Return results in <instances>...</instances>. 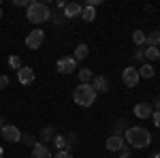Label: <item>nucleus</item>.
I'll use <instances>...</instances> for the list:
<instances>
[{"label":"nucleus","mask_w":160,"mask_h":158,"mask_svg":"<svg viewBox=\"0 0 160 158\" xmlns=\"http://www.w3.org/2000/svg\"><path fill=\"white\" fill-rule=\"evenodd\" d=\"M124 139L130 143L132 147L137 150H143V147L149 145V141H152V137H149V130L148 128H143V126H132V128H126V133H124Z\"/></svg>","instance_id":"nucleus-1"},{"label":"nucleus","mask_w":160,"mask_h":158,"mask_svg":"<svg viewBox=\"0 0 160 158\" xmlns=\"http://www.w3.org/2000/svg\"><path fill=\"white\" fill-rule=\"evenodd\" d=\"M73 100L79 105V107H92L96 103V92L90 84H81L75 88L73 92Z\"/></svg>","instance_id":"nucleus-2"},{"label":"nucleus","mask_w":160,"mask_h":158,"mask_svg":"<svg viewBox=\"0 0 160 158\" xmlns=\"http://www.w3.org/2000/svg\"><path fill=\"white\" fill-rule=\"evenodd\" d=\"M26 17H28L32 24H45V22L51 17L49 7L43 4V2H30V4H28V13H26Z\"/></svg>","instance_id":"nucleus-3"},{"label":"nucleus","mask_w":160,"mask_h":158,"mask_svg":"<svg viewBox=\"0 0 160 158\" xmlns=\"http://www.w3.org/2000/svg\"><path fill=\"white\" fill-rule=\"evenodd\" d=\"M56 69H58L60 75H71L77 69V60H75L73 56H64V58H60V60L56 62Z\"/></svg>","instance_id":"nucleus-4"},{"label":"nucleus","mask_w":160,"mask_h":158,"mask_svg":"<svg viewBox=\"0 0 160 158\" xmlns=\"http://www.w3.org/2000/svg\"><path fill=\"white\" fill-rule=\"evenodd\" d=\"M43 41H45V32H43L41 28H37V30H32V32L26 37V47L28 49H38L43 45Z\"/></svg>","instance_id":"nucleus-5"},{"label":"nucleus","mask_w":160,"mask_h":158,"mask_svg":"<svg viewBox=\"0 0 160 158\" xmlns=\"http://www.w3.org/2000/svg\"><path fill=\"white\" fill-rule=\"evenodd\" d=\"M139 69H135V66H126L124 69V73H122V81L126 88H135L137 84H139Z\"/></svg>","instance_id":"nucleus-6"},{"label":"nucleus","mask_w":160,"mask_h":158,"mask_svg":"<svg viewBox=\"0 0 160 158\" xmlns=\"http://www.w3.org/2000/svg\"><path fill=\"white\" fill-rule=\"evenodd\" d=\"M2 137H4V141H9V143H17V141L22 139V133H19L17 126L4 124V126H2Z\"/></svg>","instance_id":"nucleus-7"},{"label":"nucleus","mask_w":160,"mask_h":158,"mask_svg":"<svg viewBox=\"0 0 160 158\" xmlns=\"http://www.w3.org/2000/svg\"><path fill=\"white\" fill-rule=\"evenodd\" d=\"M126 147V139H124L122 135H111L109 139H107V150L109 152H120V150H124Z\"/></svg>","instance_id":"nucleus-8"},{"label":"nucleus","mask_w":160,"mask_h":158,"mask_svg":"<svg viewBox=\"0 0 160 158\" xmlns=\"http://www.w3.org/2000/svg\"><path fill=\"white\" fill-rule=\"evenodd\" d=\"M17 81L22 85H28L34 81V69H30V66H22L19 71H17Z\"/></svg>","instance_id":"nucleus-9"},{"label":"nucleus","mask_w":160,"mask_h":158,"mask_svg":"<svg viewBox=\"0 0 160 158\" xmlns=\"http://www.w3.org/2000/svg\"><path fill=\"white\" fill-rule=\"evenodd\" d=\"M132 111H135L137 118H141V120H148V118H152V113H154V109H152L149 103H137Z\"/></svg>","instance_id":"nucleus-10"},{"label":"nucleus","mask_w":160,"mask_h":158,"mask_svg":"<svg viewBox=\"0 0 160 158\" xmlns=\"http://www.w3.org/2000/svg\"><path fill=\"white\" fill-rule=\"evenodd\" d=\"M92 88H94V92H107L109 90V81H107V77H102V75H94V79H92Z\"/></svg>","instance_id":"nucleus-11"},{"label":"nucleus","mask_w":160,"mask_h":158,"mask_svg":"<svg viewBox=\"0 0 160 158\" xmlns=\"http://www.w3.org/2000/svg\"><path fill=\"white\" fill-rule=\"evenodd\" d=\"M81 4L79 2H68L66 7H64V19H71V17H77V15H81Z\"/></svg>","instance_id":"nucleus-12"},{"label":"nucleus","mask_w":160,"mask_h":158,"mask_svg":"<svg viewBox=\"0 0 160 158\" xmlns=\"http://www.w3.org/2000/svg\"><path fill=\"white\" fill-rule=\"evenodd\" d=\"M32 158H51V152L45 143H34L32 145Z\"/></svg>","instance_id":"nucleus-13"},{"label":"nucleus","mask_w":160,"mask_h":158,"mask_svg":"<svg viewBox=\"0 0 160 158\" xmlns=\"http://www.w3.org/2000/svg\"><path fill=\"white\" fill-rule=\"evenodd\" d=\"M145 43H148V47H158L160 45V30H152L149 34H145Z\"/></svg>","instance_id":"nucleus-14"},{"label":"nucleus","mask_w":160,"mask_h":158,"mask_svg":"<svg viewBox=\"0 0 160 158\" xmlns=\"http://www.w3.org/2000/svg\"><path fill=\"white\" fill-rule=\"evenodd\" d=\"M88 54H90V49H88V45L86 43H81V45H77V47H75V60L79 62V60H86L88 58Z\"/></svg>","instance_id":"nucleus-15"},{"label":"nucleus","mask_w":160,"mask_h":158,"mask_svg":"<svg viewBox=\"0 0 160 158\" xmlns=\"http://www.w3.org/2000/svg\"><path fill=\"white\" fill-rule=\"evenodd\" d=\"M156 75V69L152 66V64H143L141 69H139V77H145V79H152Z\"/></svg>","instance_id":"nucleus-16"},{"label":"nucleus","mask_w":160,"mask_h":158,"mask_svg":"<svg viewBox=\"0 0 160 158\" xmlns=\"http://www.w3.org/2000/svg\"><path fill=\"white\" fill-rule=\"evenodd\" d=\"M81 17H83L86 22H94V19H96V9H94V7H83V9H81Z\"/></svg>","instance_id":"nucleus-17"},{"label":"nucleus","mask_w":160,"mask_h":158,"mask_svg":"<svg viewBox=\"0 0 160 158\" xmlns=\"http://www.w3.org/2000/svg\"><path fill=\"white\" fill-rule=\"evenodd\" d=\"M143 54H145L148 60H158V58H160V49L158 47H145V49H143Z\"/></svg>","instance_id":"nucleus-18"},{"label":"nucleus","mask_w":160,"mask_h":158,"mask_svg":"<svg viewBox=\"0 0 160 158\" xmlns=\"http://www.w3.org/2000/svg\"><path fill=\"white\" fill-rule=\"evenodd\" d=\"M53 145L58 147V150H66V147H68V139L62 137V135H56V137H53Z\"/></svg>","instance_id":"nucleus-19"},{"label":"nucleus","mask_w":160,"mask_h":158,"mask_svg":"<svg viewBox=\"0 0 160 158\" xmlns=\"http://www.w3.org/2000/svg\"><path fill=\"white\" fill-rule=\"evenodd\" d=\"M79 79H81V84H90V81L94 79V75H92L90 69H81V71H79Z\"/></svg>","instance_id":"nucleus-20"},{"label":"nucleus","mask_w":160,"mask_h":158,"mask_svg":"<svg viewBox=\"0 0 160 158\" xmlns=\"http://www.w3.org/2000/svg\"><path fill=\"white\" fill-rule=\"evenodd\" d=\"M132 43H135V45H143V43H145V32L135 30V32H132Z\"/></svg>","instance_id":"nucleus-21"},{"label":"nucleus","mask_w":160,"mask_h":158,"mask_svg":"<svg viewBox=\"0 0 160 158\" xmlns=\"http://www.w3.org/2000/svg\"><path fill=\"white\" fill-rule=\"evenodd\" d=\"M9 66L15 69V71H19V69H22V60H19V56H9Z\"/></svg>","instance_id":"nucleus-22"},{"label":"nucleus","mask_w":160,"mask_h":158,"mask_svg":"<svg viewBox=\"0 0 160 158\" xmlns=\"http://www.w3.org/2000/svg\"><path fill=\"white\" fill-rule=\"evenodd\" d=\"M41 137H43V141H53V137H56V135H53V128H49V126H47V128H43Z\"/></svg>","instance_id":"nucleus-23"},{"label":"nucleus","mask_w":160,"mask_h":158,"mask_svg":"<svg viewBox=\"0 0 160 158\" xmlns=\"http://www.w3.org/2000/svg\"><path fill=\"white\" fill-rule=\"evenodd\" d=\"M53 158H73V154L68 150H58V154H53Z\"/></svg>","instance_id":"nucleus-24"},{"label":"nucleus","mask_w":160,"mask_h":158,"mask_svg":"<svg viewBox=\"0 0 160 158\" xmlns=\"http://www.w3.org/2000/svg\"><path fill=\"white\" fill-rule=\"evenodd\" d=\"M122 130L126 133V124H124V120H120L115 124V135H122Z\"/></svg>","instance_id":"nucleus-25"},{"label":"nucleus","mask_w":160,"mask_h":158,"mask_svg":"<svg viewBox=\"0 0 160 158\" xmlns=\"http://www.w3.org/2000/svg\"><path fill=\"white\" fill-rule=\"evenodd\" d=\"M22 141H24V143H28V145H34V143H37L32 135H22Z\"/></svg>","instance_id":"nucleus-26"},{"label":"nucleus","mask_w":160,"mask_h":158,"mask_svg":"<svg viewBox=\"0 0 160 158\" xmlns=\"http://www.w3.org/2000/svg\"><path fill=\"white\" fill-rule=\"evenodd\" d=\"M7 85H9V77L7 75H0V90H4Z\"/></svg>","instance_id":"nucleus-27"},{"label":"nucleus","mask_w":160,"mask_h":158,"mask_svg":"<svg viewBox=\"0 0 160 158\" xmlns=\"http://www.w3.org/2000/svg\"><path fill=\"white\" fill-rule=\"evenodd\" d=\"M13 4H15V7H26V9H28L30 2H28V0H13Z\"/></svg>","instance_id":"nucleus-28"},{"label":"nucleus","mask_w":160,"mask_h":158,"mask_svg":"<svg viewBox=\"0 0 160 158\" xmlns=\"http://www.w3.org/2000/svg\"><path fill=\"white\" fill-rule=\"evenodd\" d=\"M152 118H154V124L160 128V111H154V113H152Z\"/></svg>","instance_id":"nucleus-29"},{"label":"nucleus","mask_w":160,"mask_h":158,"mask_svg":"<svg viewBox=\"0 0 160 158\" xmlns=\"http://www.w3.org/2000/svg\"><path fill=\"white\" fill-rule=\"evenodd\" d=\"M120 158H130V150H128V147L120 150Z\"/></svg>","instance_id":"nucleus-30"},{"label":"nucleus","mask_w":160,"mask_h":158,"mask_svg":"<svg viewBox=\"0 0 160 158\" xmlns=\"http://www.w3.org/2000/svg\"><path fill=\"white\" fill-rule=\"evenodd\" d=\"M135 58H137V60H145V54H143V49H137V51H135Z\"/></svg>","instance_id":"nucleus-31"},{"label":"nucleus","mask_w":160,"mask_h":158,"mask_svg":"<svg viewBox=\"0 0 160 158\" xmlns=\"http://www.w3.org/2000/svg\"><path fill=\"white\" fill-rule=\"evenodd\" d=\"M100 4V0H88L86 2V7H98Z\"/></svg>","instance_id":"nucleus-32"},{"label":"nucleus","mask_w":160,"mask_h":158,"mask_svg":"<svg viewBox=\"0 0 160 158\" xmlns=\"http://www.w3.org/2000/svg\"><path fill=\"white\" fill-rule=\"evenodd\" d=\"M51 17H53L56 24H62V22H64V15H51Z\"/></svg>","instance_id":"nucleus-33"},{"label":"nucleus","mask_w":160,"mask_h":158,"mask_svg":"<svg viewBox=\"0 0 160 158\" xmlns=\"http://www.w3.org/2000/svg\"><path fill=\"white\" fill-rule=\"evenodd\" d=\"M56 7H58V9H64V7H66V2H64V0H58V2H56Z\"/></svg>","instance_id":"nucleus-34"},{"label":"nucleus","mask_w":160,"mask_h":158,"mask_svg":"<svg viewBox=\"0 0 160 158\" xmlns=\"http://www.w3.org/2000/svg\"><path fill=\"white\" fill-rule=\"evenodd\" d=\"M152 158H160V152H156V154H152Z\"/></svg>","instance_id":"nucleus-35"},{"label":"nucleus","mask_w":160,"mask_h":158,"mask_svg":"<svg viewBox=\"0 0 160 158\" xmlns=\"http://www.w3.org/2000/svg\"><path fill=\"white\" fill-rule=\"evenodd\" d=\"M2 126H4V118H0V128H2Z\"/></svg>","instance_id":"nucleus-36"},{"label":"nucleus","mask_w":160,"mask_h":158,"mask_svg":"<svg viewBox=\"0 0 160 158\" xmlns=\"http://www.w3.org/2000/svg\"><path fill=\"white\" fill-rule=\"evenodd\" d=\"M2 156H4V150H2V147H0V158H2Z\"/></svg>","instance_id":"nucleus-37"},{"label":"nucleus","mask_w":160,"mask_h":158,"mask_svg":"<svg viewBox=\"0 0 160 158\" xmlns=\"http://www.w3.org/2000/svg\"><path fill=\"white\" fill-rule=\"evenodd\" d=\"M0 17H2V7H0Z\"/></svg>","instance_id":"nucleus-38"}]
</instances>
